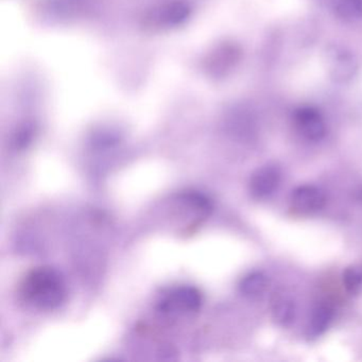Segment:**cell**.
<instances>
[{
  "label": "cell",
  "mask_w": 362,
  "mask_h": 362,
  "mask_svg": "<svg viewBox=\"0 0 362 362\" xmlns=\"http://www.w3.org/2000/svg\"><path fill=\"white\" fill-rule=\"evenodd\" d=\"M343 285L349 293L355 294L362 288V268L349 267L343 273Z\"/></svg>",
  "instance_id": "cell-11"
},
{
  "label": "cell",
  "mask_w": 362,
  "mask_h": 362,
  "mask_svg": "<svg viewBox=\"0 0 362 362\" xmlns=\"http://www.w3.org/2000/svg\"><path fill=\"white\" fill-rule=\"evenodd\" d=\"M332 8L344 22H357L362 18V0H334Z\"/></svg>",
  "instance_id": "cell-10"
},
{
  "label": "cell",
  "mask_w": 362,
  "mask_h": 362,
  "mask_svg": "<svg viewBox=\"0 0 362 362\" xmlns=\"http://www.w3.org/2000/svg\"><path fill=\"white\" fill-rule=\"evenodd\" d=\"M273 319L281 326H288L294 321L296 306L293 298L285 292H276L271 300Z\"/></svg>",
  "instance_id": "cell-7"
},
{
  "label": "cell",
  "mask_w": 362,
  "mask_h": 362,
  "mask_svg": "<svg viewBox=\"0 0 362 362\" xmlns=\"http://www.w3.org/2000/svg\"><path fill=\"white\" fill-rule=\"evenodd\" d=\"M18 293L21 298L33 308L54 310L66 300V281L57 269L37 267L25 275L18 287Z\"/></svg>",
  "instance_id": "cell-1"
},
{
  "label": "cell",
  "mask_w": 362,
  "mask_h": 362,
  "mask_svg": "<svg viewBox=\"0 0 362 362\" xmlns=\"http://www.w3.org/2000/svg\"><path fill=\"white\" fill-rule=\"evenodd\" d=\"M290 201L298 213L313 214L325 206L326 196L325 192L317 186L304 185L294 189Z\"/></svg>",
  "instance_id": "cell-4"
},
{
  "label": "cell",
  "mask_w": 362,
  "mask_h": 362,
  "mask_svg": "<svg viewBox=\"0 0 362 362\" xmlns=\"http://www.w3.org/2000/svg\"><path fill=\"white\" fill-rule=\"evenodd\" d=\"M294 126L304 139L319 141L326 135V124L323 116L313 107H305L294 113Z\"/></svg>",
  "instance_id": "cell-3"
},
{
  "label": "cell",
  "mask_w": 362,
  "mask_h": 362,
  "mask_svg": "<svg viewBox=\"0 0 362 362\" xmlns=\"http://www.w3.org/2000/svg\"><path fill=\"white\" fill-rule=\"evenodd\" d=\"M357 71V62L351 52L334 49L329 57V73L337 82L349 81Z\"/></svg>",
  "instance_id": "cell-6"
},
{
  "label": "cell",
  "mask_w": 362,
  "mask_h": 362,
  "mask_svg": "<svg viewBox=\"0 0 362 362\" xmlns=\"http://www.w3.org/2000/svg\"><path fill=\"white\" fill-rule=\"evenodd\" d=\"M203 296L192 286H180L165 293L158 303V313L169 317L194 315L200 311Z\"/></svg>",
  "instance_id": "cell-2"
},
{
  "label": "cell",
  "mask_w": 362,
  "mask_h": 362,
  "mask_svg": "<svg viewBox=\"0 0 362 362\" xmlns=\"http://www.w3.org/2000/svg\"><path fill=\"white\" fill-rule=\"evenodd\" d=\"M281 173L275 165H266L257 169L250 180V192L257 199L271 196L281 183Z\"/></svg>",
  "instance_id": "cell-5"
},
{
  "label": "cell",
  "mask_w": 362,
  "mask_h": 362,
  "mask_svg": "<svg viewBox=\"0 0 362 362\" xmlns=\"http://www.w3.org/2000/svg\"><path fill=\"white\" fill-rule=\"evenodd\" d=\"M334 311L327 304H320L311 313L308 323V334L310 337H317L323 334L332 320Z\"/></svg>",
  "instance_id": "cell-8"
},
{
  "label": "cell",
  "mask_w": 362,
  "mask_h": 362,
  "mask_svg": "<svg viewBox=\"0 0 362 362\" xmlns=\"http://www.w3.org/2000/svg\"><path fill=\"white\" fill-rule=\"evenodd\" d=\"M268 287V279L262 272H253L245 276L239 284L241 294L249 298L262 296Z\"/></svg>",
  "instance_id": "cell-9"
}]
</instances>
